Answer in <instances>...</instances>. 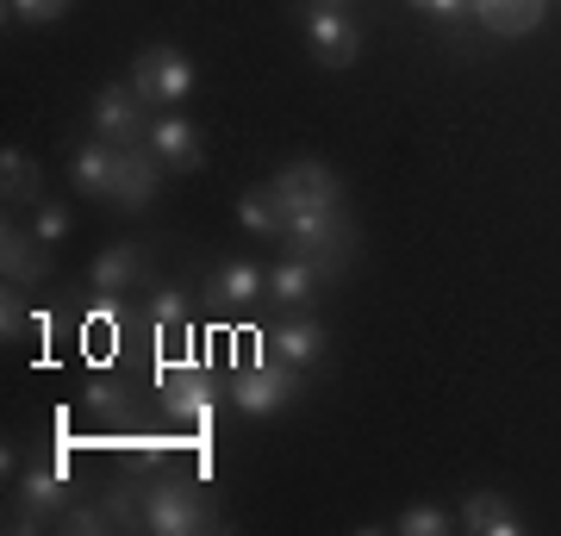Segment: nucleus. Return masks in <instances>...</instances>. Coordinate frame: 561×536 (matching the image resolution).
Wrapping results in <instances>:
<instances>
[{
	"label": "nucleus",
	"instance_id": "4be33fe9",
	"mask_svg": "<svg viewBox=\"0 0 561 536\" xmlns=\"http://www.w3.org/2000/svg\"><path fill=\"white\" fill-rule=\"evenodd\" d=\"M101 512L113 531H144V480H113L101 493Z\"/></svg>",
	"mask_w": 561,
	"mask_h": 536
},
{
	"label": "nucleus",
	"instance_id": "dca6fc26",
	"mask_svg": "<svg viewBox=\"0 0 561 536\" xmlns=\"http://www.w3.org/2000/svg\"><path fill=\"white\" fill-rule=\"evenodd\" d=\"M113 169H119V144H106V138L76 144V157H69V181H76L88 199L113 194Z\"/></svg>",
	"mask_w": 561,
	"mask_h": 536
},
{
	"label": "nucleus",
	"instance_id": "0eeeda50",
	"mask_svg": "<svg viewBox=\"0 0 561 536\" xmlns=\"http://www.w3.org/2000/svg\"><path fill=\"white\" fill-rule=\"evenodd\" d=\"M268 199H275V213H319V206H337L343 199V181L324 169V162H287L275 181H268Z\"/></svg>",
	"mask_w": 561,
	"mask_h": 536
},
{
	"label": "nucleus",
	"instance_id": "f257e3e1",
	"mask_svg": "<svg viewBox=\"0 0 561 536\" xmlns=\"http://www.w3.org/2000/svg\"><path fill=\"white\" fill-rule=\"evenodd\" d=\"M280 238H287V256H306L319 275H337L343 262H350V219H343L337 206H319V213H287L280 219Z\"/></svg>",
	"mask_w": 561,
	"mask_h": 536
},
{
	"label": "nucleus",
	"instance_id": "cd10ccee",
	"mask_svg": "<svg viewBox=\"0 0 561 536\" xmlns=\"http://www.w3.org/2000/svg\"><path fill=\"white\" fill-rule=\"evenodd\" d=\"M32 231H38L44 243H62V238H69V206H57V199H38V219H32Z\"/></svg>",
	"mask_w": 561,
	"mask_h": 536
},
{
	"label": "nucleus",
	"instance_id": "4468645a",
	"mask_svg": "<svg viewBox=\"0 0 561 536\" xmlns=\"http://www.w3.org/2000/svg\"><path fill=\"white\" fill-rule=\"evenodd\" d=\"M262 350L280 356V362H294V368L306 375V368L324 356V324H319V318H280L275 331L262 338Z\"/></svg>",
	"mask_w": 561,
	"mask_h": 536
},
{
	"label": "nucleus",
	"instance_id": "423d86ee",
	"mask_svg": "<svg viewBox=\"0 0 561 536\" xmlns=\"http://www.w3.org/2000/svg\"><path fill=\"white\" fill-rule=\"evenodd\" d=\"M94 138L119 144V150L150 138V100H144L131 81H113V88L94 94Z\"/></svg>",
	"mask_w": 561,
	"mask_h": 536
},
{
	"label": "nucleus",
	"instance_id": "5701e85b",
	"mask_svg": "<svg viewBox=\"0 0 561 536\" xmlns=\"http://www.w3.org/2000/svg\"><path fill=\"white\" fill-rule=\"evenodd\" d=\"M461 517L443 512V505H412V512H400V536H449Z\"/></svg>",
	"mask_w": 561,
	"mask_h": 536
},
{
	"label": "nucleus",
	"instance_id": "b1692460",
	"mask_svg": "<svg viewBox=\"0 0 561 536\" xmlns=\"http://www.w3.org/2000/svg\"><path fill=\"white\" fill-rule=\"evenodd\" d=\"M238 225L243 231H280V213H275V199H268V187H250L238 199Z\"/></svg>",
	"mask_w": 561,
	"mask_h": 536
},
{
	"label": "nucleus",
	"instance_id": "20e7f679",
	"mask_svg": "<svg viewBox=\"0 0 561 536\" xmlns=\"http://www.w3.org/2000/svg\"><path fill=\"white\" fill-rule=\"evenodd\" d=\"M219 524L213 499H201L187 480H150L144 487V531L157 536H201Z\"/></svg>",
	"mask_w": 561,
	"mask_h": 536
},
{
	"label": "nucleus",
	"instance_id": "1a4fd4ad",
	"mask_svg": "<svg viewBox=\"0 0 561 536\" xmlns=\"http://www.w3.org/2000/svg\"><path fill=\"white\" fill-rule=\"evenodd\" d=\"M69 512V468L62 461H44V468H25L20 480V531H38L44 517Z\"/></svg>",
	"mask_w": 561,
	"mask_h": 536
},
{
	"label": "nucleus",
	"instance_id": "a878e982",
	"mask_svg": "<svg viewBox=\"0 0 561 536\" xmlns=\"http://www.w3.org/2000/svg\"><path fill=\"white\" fill-rule=\"evenodd\" d=\"M76 0H7V20H20V25H50L62 20Z\"/></svg>",
	"mask_w": 561,
	"mask_h": 536
},
{
	"label": "nucleus",
	"instance_id": "a211bd4d",
	"mask_svg": "<svg viewBox=\"0 0 561 536\" xmlns=\"http://www.w3.org/2000/svg\"><path fill=\"white\" fill-rule=\"evenodd\" d=\"M138 275H144L138 243H113V250H101L94 269H88V281H94V294H101V299H119L125 287H138Z\"/></svg>",
	"mask_w": 561,
	"mask_h": 536
},
{
	"label": "nucleus",
	"instance_id": "c756f323",
	"mask_svg": "<svg viewBox=\"0 0 561 536\" xmlns=\"http://www.w3.org/2000/svg\"><path fill=\"white\" fill-rule=\"evenodd\" d=\"M419 13H431V20L443 25H461V20H474V0H412Z\"/></svg>",
	"mask_w": 561,
	"mask_h": 536
},
{
	"label": "nucleus",
	"instance_id": "39448f33",
	"mask_svg": "<svg viewBox=\"0 0 561 536\" xmlns=\"http://www.w3.org/2000/svg\"><path fill=\"white\" fill-rule=\"evenodd\" d=\"M131 88H138L157 113H175L181 100L194 94V62L181 57L175 44H144L131 62Z\"/></svg>",
	"mask_w": 561,
	"mask_h": 536
},
{
	"label": "nucleus",
	"instance_id": "9d476101",
	"mask_svg": "<svg viewBox=\"0 0 561 536\" xmlns=\"http://www.w3.org/2000/svg\"><path fill=\"white\" fill-rule=\"evenodd\" d=\"M157 169H162V162L150 157V144L119 150V169H113V194H106V206H119V213H144L150 194H157Z\"/></svg>",
	"mask_w": 561,
	"mask_h": 536
},
{
	"label": "nucleus",
	"instance_id": "2eb2a0df",
	"mask_svg": "<svg viewBox=\"0 0 561 536\" xmlns=\"http://www.w3.org/2000/svg\"><path fill=\"white\" fill-rule=\"evenodd\" d=\"M461 531H468V536H518L524 517H518V505H512L505 493L481 487V493L461 499Z\"/></svg>",
	"mask_w": 561,
	"mask_h": 536
},
{
	"label": "nucleus",
	"instance_id": "c85d7f7f",
	"mask_svg": "<svg viewBox=\"0 0 561 536\" xmlns=\"http://www.w3.org/2000/svg\"><path fill=\"white\" fill-rule=\"evenodd\" d=\"M119 456H125V468H157V461L169 456V443L162 437H125Z\"/></svg>",
	"mask_w": 561,
	"mask_h": 536
},
{
	"label": "nucleus",
	"instance_id": "412c9836",
	"mask_svg": "<svg viewBox=\"0 0 561 536\" xmlns=\"http://www.w3.org/2000/svg\"><path fill=\"white\" fill-rule=\"evenodd\" d=\"M0 194L7 206H38V169L25 150H0Z\"/></svg>",
	"mask_w": 561,
	"mask_h": 536
},
{
	"label": "nucleus",
	"instance_id": "f3484780",
	"mask_svg": "<svg viewBox=\"0 0 561 536\" xmlns=\"http://www.w3.org/2000/svg\"><path fill=\"white\" fill-rule=\"evenodd\" d=\"M542 7L549 0H474V20L493 32V38H524L542 25Z\"/></svg>",
	"mask_w": 561,
	"mask_h": 536
},
{
	"label": "nucleus",
	"instance_id": "6ab92c4d",
	"mask_svg": "<svg viewBox=\"0 0 561 536\" xmlns=\"http://www.w3.org/2000/svg\"><path fill=\"white\" fill-rule=\"evenodd\" d=\"M319 281L324 275L306 256H287V262H275V269H268V299H275V306H287V312H300L306 299L319 294Z\"/></svg>",
	"mask_w": 561,
	"mask_h": 536
},
{
	"label": "nucleus",
	"instance_id": "9b49d317",
	"mask_svg": "<svg viewBox=\"0 0 561 536\" xmlns=\"http://www.w3.org/2000/svg\"><path fill=\"white\" fill-rule=\"evenodd\" d=\"M50 243L38 238V231H20L13 225V213H7V225H0V275L13 281V287H32V281L50 275V256H44Z\"/></svg>",
	"mask_w": 561,
	"mask_h": 536
},
{
	"label": "nucleus",
	"instance_id": "aec40b11",
	"mask_svg": "<svg viewBox=\"0 0 561 536\" xmlns=\"http://www.w3.org/2000/svg\"><path fill=\"white\" fill-rule=\"evenodd\" d=\"M150 331H157V350L181 356V331H187V294L181 287H157V299H150Z\"/></svg>",
	"mask_w": 561,
	"mask_h": 536
},
{
	"label": "nucleus",
	"instance_id": "6e6552de",
	"mask_svg": "<svg viewBox=\"0 0 561 536\" xmlns=\"http://www.w3.org/2000/svg\"><path fill=\"white\" fill-rule=\"evenodd\" d=\"M306 50L324 69H350L362 57V25L350 20V7H306Z\"/></svg>",
	"mask_w": 561,
	"mask_h": 536
},
{
	"label": "nucleus",
	"instance_id": "f03ea898",
	"mask_svg": "<svg viewBox=\"0 0 561 536\" xmlns=\"http://www.w3.org/2000/svg\"><path fill=\"white\" fill-rule=\"evenodd\" d=\"M157 387H162L169 418L194 424V431H213V418H219V380H213V368H206V362L162 356L157 362Z\"/></svg>",
	"mask_w": 561,
	"mask_h": 536
},
{
	"label": "nucleus",
	"instance_id": "bb28decb",
	"mask_svg": "<svg viewBox=\"0 0 561 536\" xmlns=\"http://www.w3.org/2000/svg\"><path fill=\"white\" fill-rule=\"evenodd\" d=\"M25 324H32V318H25V299H20V287L7 281V294H0V343H20Z\"/></svg>",
	"mask_w": 561,
	"mask_h": 536
},
{
	"label": "nucleus",
	"instance_id": "7ed1b4c3",
	"mask_svg": "<svg viewBox=\"0 0 561 536\" xmlns=\"http://www.w3.org/2000/svg\"><path fill=\"white\" fill-rule=\"evenodd\" d=\"M294 399H300V368L268 356V350H256V356L231 375V406H238L243 418H275V412H287Z\"/></svg>",
	"mask_w": 561,
	"mask_h": 536
},
{
	"label": "nucleus",
	"instance_id": "393cba45",
	"mask_svg": "<svg viewBox=\"0 0 561 536\" xmlns=\"http://www.w3.org/2000/svg\"><path fill=\"white\" fill-rule=\"evenodd\" d=\"M62 531H76V536H101V531H113V524H106L101 499H69V512H62Z\"/></svg>",
	"mask_w": 561,
	"mask_h": 536
},
{
	"label": "nucleus",
	"instance_id": "7c9ffc66",
	"mask_svg": "<svg viewBox=\"0 0 561 536\" xmlns=\"http://www.w3.org/2000/svg\"><path fill=\"white\" fill-rule=\"evenodd\" d=\"M312 7H350V0H312Z\"/></svg>",
	"mask_w": 561,
	"mask_h": 536
},
{
	"label": "nucleus",
	"instance_id": "f8f14e48",
	"mask_svg": "<svg viewBox=\"0 0 561 536\" xmlns=\"http://www.w3.org/2000/svg\"><path fill=\"white\" fill-rule=\"evenodd\" d=\"M144 144H150V157H157L162 169H181V175H187V169H201V132L181 119V113H157Z\"/></svg>",
	"mask_w": 561,
	"mask_h": 536
},
{
	"label": "nucleus",
	"instance_id": "ddd939ff",
	"mask_svg": "<svg viewBox=\"0 0 561 536\" xmlns=\"http://www.w3.org/2000/svg\"><path fill=\"white\" fill-rule=\"evenodd\" d=\"M268 294V275H262L256 262H225V269H213V287H206V299L219 306V312H250L256 299Z\"/></svg>",
	"mask_w": 561,
	"mask_h": 536
}]
</instances>
